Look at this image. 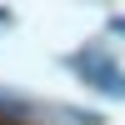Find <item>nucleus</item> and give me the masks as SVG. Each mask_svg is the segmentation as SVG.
Instances as JSON below:
<instances>
[{
  "label": "nucleus",
  "mask_w": 125,
  "mask_h": 125,
  "mask_svg": "<svg viewBox=\"0 0 125 125\" xmlns=\"http://www.w3.org/2000/svg\"><path fill=\"white\" fill-rule=\"evenodd\" d=\"M70 65H75L95 90H105V95H115V100L125 95V75L115 70V60H110V55H100V50H80V55H70Z\"/></svg>",
  "instance_id": "1"
},
{
  "label": "nucleus",
  "mask_w": 125,
  "mask_h": 125,
  "mask_svg": "<svg viewBox=\"0 0 125 125\" xmlns=\"http://www.w3.org/2000/svg\"><path fill=\"white\" fill-rule=\"evenodd\" d=\"M0 125H25V120H20V110H5V105H0Z\"/></svg>",
  "instance_id": "2"
},
{
  "label": "nucleus",
  "mask_w": 125,
  "mask_h": 125,
  "mask_svg": "<svg viewBox=\"0 0 125 125\" xmlns=\"http://www.w3.org/2000/svg\"><path fill=\"white\" fill-rule=\"evenodd\" d=\"M110 30H120V35H125V15H120V20H115V25H110Z\"/></svg>",
  "instance_id": "3"
}]
</instances>
